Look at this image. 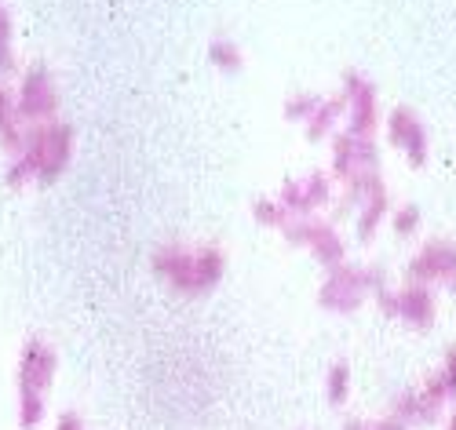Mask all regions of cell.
I'll list each match as a JSON object with an SVG mask.
<instances>
[{
	"label": "cell",
	"mask_w": 456,
	"mask_h": 430,
	"mask_svg": "<svg viewBox=\"0 0 456 430\" xmlns=\"http://www.w3.org/2000/svg\"><path fill=\"white\" fill-rule=\"evenodd\" d=\"M150 266L161 281H168L183 296H208L226 273V256L216 245L205 248H183V245H161L150 256Z\"/></svg>",
	"instance_id": "obj_1"
},
{
	"label": "cell",
	"mask_w": 456,
	"mask_h": 430,
	"mask_svg": "<svg viewBox=\"0 0 456 430\" xmlns=\"http://www.w3.org/2000/svg\"><path fill=\"white\" fill-rule=\"evenodd\" d=\"M22 153L37 168V183H55L69 158H73V128L62 121H48V125H29L26 139H22Z\"/></svg>",
	"instance_id": "obj_2"
},
{
	"label": "cell",
	"mask_w": 456,
	"mask_h": 430,
	"mask_svg": "<svg viewBox=\"0 0 456 430\" xmlns=\"http://www.w3.org/2000/svg\"><path fill=\"white\" fill-rule=\"evenodd\" d=\"M372 285H379L372 270L344 266V263H339V266H332L329 281L322 285L318 303H322L325 310H332V314H351V310L362 306V299H365V292H369Z\"/></svg>",
	"instance_id": "obj_3"
},
{
	"label": "cell",
	"mask_w": 456,
	"mask_h": 430,
	"mask_svg": "<svg viewBox=\"0 0 456 430\" xmlns=\"http://www.w3.org/2000/svg\"><path fill=\"white\" fill-rule=\"evenodd\" d=\"M19 121H29V125H48L55 121V110H59V92H55V81L45 66H29L26 77H22V88H19Z\"/></svg>",
	"instance_id": "obj_4"
},
{
	"label": "cell",
	"mask_w": 456,
	"mask_h": 430,
	"mask_svg": "<svg viewBox=\"0 0 456 430\" xmlns=\"http://www.w3.org/2000/svg\"><path fill=\"white\" fill-rule=\"evenodd\" d=\"M59 372V354L55 346L45 339H26L22 354H19V394H37L45 398Z\"/></svg>",
	"instance_id": "obj_5"
},
{
	"label": "cell",
	"mask_w": 456,
	"mask_h": 430,
	"mask_svg": "<svg viewBox=\"0 0 456 430\" xmlns=\"http://www.w3.org/2000/svg\"><path fill=\"white\" fill-rule=\"evenodd\" d=\"M281 230H285V238L292 245H307L314 252V259H322L325 266H339V263H344V241H339V233L329 223L307 215V219H289Z\"/></svg>",
	"instance_id": "obj_6"
},
{
	"label": "cell",
	"mask_w": 456,
	"mask_h": 430,
	"mask_svg": "<svg viewBox=\"0 0 456 430\" xmlns=\"http://www.w3.org/2000/svg\"><path fill=\"white\" fill-rule=\"evenodd\" d=\"M325 201H329V175H322V172H311V175H303V179L285 183L281 186V198H278V205L292 219H307Z\"/></svg>",
	"instance_id": "obj_7"
},
{
	"label": "cell",
	"mask_w": 456,
	"mask_h": 430,
	"mask_svg": "<svg viewBox=\"0 0 456 430\" xmlns=\"http://www.w3.org/2000/svg\"><path fill=\"white\" fill-rule=\"evenodd\" d=\"M332 165H336V175L344 179H354L362 172H376V146L372 139H362V135H339L336 146H332Z\"/></svg>",
	"instance_id": "obj_8"
},
{
	"label": "cell",
	"mask_w": 456,
	"mask_h": 430,
	"mask_svg": "<svg viewBox=\"0 0 456 430\" xmlns=\"http://www.w3.org/2000/svg\"><path fill=\"white\" fill-rule=\"evenodd\" d=\"M416 285L420 281H435V278H456V248L449 245H428L420 256H416V263L409 266Z\"/></svg>",
	"instance_id": "obj_9"
},
{
	"label": "cell",
	"mask_w": 456,
	"mask_h": 430,
	"mask_svg": "<svg viewBox=\"0 0 456 430\" xmlns=\"http://www.w3.org/2000/svg\"><path fill=\"white\" fill-rule=\"evenodd\" d=\"M391 139L409 153V161H412L416 168L424 165V153H428L424 128H420V121H416L409 110H395V117H391Z\"/></svg>",
	"instance_id": "obj_10"
},
{
	"label": "cell",
	"mask_w": 456,
	"mask_h": 430,
	"mask_svg": "<svg viewBox=\"0 0 456 430\" xmlns=\"http://www.w3.org/2000/svg\"><path fill=\"white\" fill-rule=\"evenodd\" d=\"M395 314H402L409 325H416V329H424V325H431V318H435V299H431V292L424 288V285H405L398 296H395Z\"/></svg>",
	"instance_id": "obj_11"
},
{
	"label": "cell",
	"mask_w": 456,
	"mask_h": 430,
	"mask_svg": "<svg viewBox=\"0 0 456 430\" xmlns=\"http://www.w3.org/2000/svg\"><path fill=\"white\" fill-rule=\"evenodd\" d=\"M22 139H26V132H22V121H19L15 99H12V92L4 85H0V146L19 158V153H22Z\"/></svg>",
	"instance_id": "obj_12"
},
{
	"label": "cell",
	"mask_w": 456,
	"mask_h": 430,
	"mask_svg": "<svg viewBox=\"0 0 456 430\" xmlns=\"http://www.w3.org/2000/svg\"><path fill=\"white\" fill-rule=\"evenodd\" d=\"M208 59L223 69V73H238L241 69V48L234 45V41H226V37H216V41L208 45Z\"/></svg>",
	"instance_id": "obj_13"
},
{
	"label": "cell",
	"mask_w": 456,
	"mask_h": 430,
	"mask_svg": "<svg viewBox=\"0 0 456 430\" xmlns=\"http://www.w3.org/2000/svg\"><path fill=\"white\" fill-rule=\"evenodd\" d=\"M325 394H329L332 405H344V402H347V394H351V369H347V361H336V365L329 369V376H325Z\"/></svg>",
	"instance_id": "obj_14"
},
{
	"label": "cell",
	"mask_w": 456,
	"mask_h": 430,
	"mask_svg": "<svg viewBox=\"0 0 456 430\" xmlns=\"http://www.w3.org/2000/svg\"><path fill=\"white\" fill-rule=\"evenodd\" d=\"M387 212V193H376V198H369L362 205V215H358V238L362 241H372V233H376V223L379 215Z\"/></svg>",
	"instance_id": "obj_15"
},
{
	"label": "cell",
	"mask_w": 456,
	"mask_h": 430,
	"mask_svg": "<svg viewBox=\"0 0 456 430\" xmlns=\"http://www.w3.org/2000/svg\"><path fill=\"white\" fill-rule=\"evenodd\" d=\"M12 33H15V26H12V12H8L4 0H0V73H12V69H15Z\"/></svg>",
	"instance_id": "obj_16"
},
{
	"label": "cell",
	"mask_w": 456,
	"mask_h": 430,
	"mask_svg": "<svg viewBox=\"0 0 456 430\" xmlns=\"http://www.w3.org/2000/svg\"><path fill=\"white\" fill-rule=\"evenodd\" d=\"M45 412H48V402L37 398V394H19V426L22 430H37L45 423Z\"/></svg>",
	"instance_id": "obj_17"
},
{
	"label": "cell",
	"mask_w": 456,
	"mask_h": 430,
	"mask_svg": "<svg viewBox=\"0 0 456 430\" xmlns=\"http://www.w3.org/2000/svg\"><path fill=\"white\" fill-rule=\"evenodd\" d=\"M344 113V102L339 99H332V102H322L314 113H311V125H307V135L311 139H322V135H329V128H332V121Z\"/></svg>",
	"instance_id": "obj_18"
},
{
	"label": "cell",
	"mask_w": 456,
	"mask_h": 430,
	"mask_svg": "<svg viewBox=\"0 0 456 430\" xmlns=\"http://www.w3.org/2000/svg\"><path fill=\"white\" fill-rule=\"evenodd\" d=\"M252 215H256L259 226H285V223H289L285 208H281L278 201H271V198H259V201L252 205Z\"/></svg>",
	"instance_id": "obj_19"
},
{
	"label": "cell",
	"mask_w": 456,
	"mask_h": 430,
	"mask_svg": "<svg viewBox=\"0 0 456 430\" xmlns=\"http://www.w3.org/2000/svg\"><path fill=\"white\" fill-rule=\"evenodd\" d=\"M37 179V168H33V161L26 158V153H19V158L12 161V168H8V175H4V183H8V190H22L26 183H33Z\"/></svg>",
	"instance_id": "obj_20"
},
{
	"label": "cell",
	"mask_w": 456,
	"mask_h": 430,
	"mask_svg": "<svg viewBox=\"0 0 456 430\" xmlns=\"http://www.w3.org/2000/svg\"><path fill=\"white\" fill-rule=\"evenodd\" d=\"M318 106H322V102H318L314 95H299V99H289V102H285V117H289V121H299V117H311Z\"/></svg>",
	"instance_id": "obj_21"
},
{
	"label": "cell",
	"mask_w": 456,
	"mask_h": 430,
	"mask_svg": "<svg viewBox=\"0 0 456 430\" xmlns=\"http://www.w3.org/2000/svg\"><path fill=\"white\" fill-rule=\"evenodd\" d=\"M344 430H409L402 419H379V423H362V419H347L344 423Z\"/></svg>",
	"instance_id": "obj_22"
},
{
	"label": "cell",
	"mask_w": 456,
	"mask_h": 430,
	"mask_svg": "<svg viewBox=\"0 0 456 430\" xmlns=\"http://www.w3.org/2000/svg\"><path fill=\"white\" fill-rule=\"evenodd\" d=\"M416 223H420V212H416L412 205H409V208H402V212L395 215V230H398V233H412V230H416Z\"/></svg>",
	"instance_id": "obj_23"
},
{
	"label": "cell",
	"mask_w": 456,
	"mask_h": 430,
	"mask_svg": "<svg viewBox=\"0 0 456 430\" xmlns=\"http://www.w3.org/2000/svg\"><path fill=\"white\" fill-rule=\"evenodd\" d=\"M55 430H88V426H85V419L77 412H62L59 423H55Z\"/></svg>",
	"instance_id": "obj_24"
},
{
	"label": "cell",
	"mask_w": 456,
	"mask_h": 430,
	"mask_svg": "<svg viewBox=\"0 0 456 430\" xmlns=\"http://www.w3.org/2000/svg\"><path fill=\"white\" fill-rule=\"evenodd\" d=\"M449 430H456V412H452V419H449Z\"/></svg>",
	"instance_id": "obj_25"
}]
</instances>
